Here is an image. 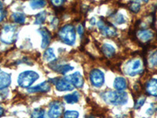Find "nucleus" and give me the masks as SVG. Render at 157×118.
<instances>
[{"instance_id": "21", "label": "nucleus", "mask_w": 157, "mask_h": 118, "mask_svg": "<svg viewBox=\"0 0 157 118\" xmlns=\"http://www.w3.org/2000/svg\"><path fill=\"white\" fill-rule=\"evenodd\" d=\"M31 118H47L46 111L41 108H37L32 111Z\"/></svg>"}, {"instance_id": "33", "label": "nucleus", "mask_w": 157, "mask_h": 118, "mask_svg": "<svg viewBox=\"0 0 157 118\" xmlns=\"http://www.w3.org/2000/svg\"><path fill=\"white\" fill-rule=\"evenodd\" d=\"M8 95V91L6 89L4 90H0V97L1 98H6Z\"/></svg>"}, {"instance_id": "7", "label": "nucleus", "mask_w": 157, "mask_h": 118, "mask_svg": "<svg viewBox=\"0 0 157 118\" xmlns=\"http://www.w3.org/2000/svg\"><path fill=\"white\" fill-rule=\"evenodd\" d=\"M63 113V104L60 101H53L49 106L48 116L50 118H60Z\"/></svg>"}, {"instance_id": "35", "label": "nucleus", "mask_w": 157, "mask_h": 118, "mask_svg": "<svg viewBox=\"0 0 157 118\" xmlns=\"http://www.w3.org/2000/svg\"><path fill=\"white\" fill-rule=\"evenodd\" d=\"M3 113H4V109H3V108L1 107V106H0V116H2V115L3 114Z\"/></svg>"}, {"instance_id": "1", "label": "nucleus", "mask_w": 157, "mask_h": 118, "mask_svg": "<svg viewBox=\"0 0 157 118\" xmlns=\"http://www.w3.org/2000/svg\"><path fill=\"white\" fill-rule=\"evenodd\" d=\"M103 100L113 106H123L127 103L128 95L124 91H107L101 94Z\"/></svg>"}, {"instance_id": "12", "label": "nucleus", "mask_w": 157, "mask_h": 118, "mask_svg": "<svg viewBox=\"0 0 157 118\" xmlns=\"http://www.w3.org/2000/svg\"><path fill=\"white\" fill-rule=\"evenodd\" d=\"M11 84L10 74L0 69V90L6 89Z\"/></svg>"}, {"instance_id": "14", "label": "nucleus", "mask_w": 157, "mask_h": 118, "mask_svg": "<svg viewBox=\"0 0 157 118\" xmlns=\"http://www.w3.org/2000/svg\"><path fill=\"white\" fill-rule=\"evenodd\" d=\"M153 32L148 29H142L137 32V36L141 42L147 43L153 38Z\"/></svg>"}, {"instance_id": "6", "label": "nucleus", "mask_w": 157, "mask_h": 118, "mask_svg": "<svg viewBox=\"0 0 157 118\" xmlns=\"http://www.w3.org/2000/svg\"><path fill=\"white\" fill-rule=\"evenodd\" d=\"M90 80L94 87L101 88L103 86L105 83V75L101 70L95 69L91 70L90 73Z\"/></svg>"}, {"instance_id": "27", "label": "nucleus", "mask_w": 157, "mask_h": 118, "mask_svg": "<svg viewBox=\"0 0 157 118\" xmlns=\"http://www.w3.org/2000/svg\"><path fill=\"white\" fill-rule=\"evenodd\" d=\"M145 101H146V98L145 97H140L138 98V99H137L135 102V104H134V109H138L141 107V106L145 104Z\"/></svg>"}, {"instance_id": "36", "label": "nucleus", "mask_w": 157, "mask_h": 118, "mask_svg": "<svg viewBox=\"0 0 157 118\" xmlns=\"http://www.w3.org/2000/svg\"><path fill=\"white\" fill-rule=\"evenodd\" d=\"M95 22H96V21H94V18H92V19L90 20V23L92 24V25H94Z\"/></svg>"}, {"instance_id": "23", "label": "nucleus", "mask_w": 157, "mask_h": 118, "mask_svg": "<svg viewBox=\"0 0 157 118\" xmlns=\"http://www.w3.org/2000/svg\"><path fill=\"white\" fill-rule=\"evenodd\" d=\"M46 18H47V12L46 11L39 13L36 16V22H35V23L37 24V25H42V24L45 22Z\"/></svg>"}, {"instance_id": "11", "label": "nucleus", "mask_w": 157, "mask_h": 118, "mask_svg": "<svg viewBox=\"0 0 157 118\" xmlns=\"http://www.w3.org/2000/svg\"><path fill=\"white\" fill-rule=\"evenodd\" d=\"M50 90V84L48 81H45L42 84H39L37 86L33 88H30L28 89L29 93H45Z\"/></svg>"}, {"instance_id": "24", "label": "nucleus", "mask_w": 157, "mask_h": 118, "mask_svg": "<svg viewBox=\"0 0 157 118\" xmlns=\"http://www.w3.org/2000/svg\"><path fill=\"white\" fill-rule=\"evenodd\" d=\"M47 5V2L45 1H32L30 2V6L32 9H39L42 8Z\"/></svg>"}, {"instance_id": "18", "label": "nucleus", "mask_w": 157, "mask_h": 118, "mask_svg": "<svg viewBox=\"0 0 157 118\" xmlns=\"http://www.w3.org/2000/svg\"><path fill=\"white\" fill-rule=\"evenodd\" d=\"M79 99V94L78 92H74L72 94L66 95L64 97V100L68 104H74L78 102Z\"/></svg>"}, {"instance_id": "28", "label": "nucleus", "mask_w": 157, "mask_h": 118, "mask_svg": "<svg viewBox=\"0 0 157 118\" xmlns=\"http://www.w3.org/2000/svg\"><path fill=\"white\" fill-rule=\"evenodd\" d=\"M148 61H149V64L152 66H157V50L152 53V55L150 56Z\"/></svg>"}, {"instance_id": "37", "label": "nucleus", "mask_w": 157, "mask_h": 118, "mask_svg": "<svg viewBox=\"0 0 157 118\" xmlns=\"http://www.w3.org/2000/svg\"><path fill=\"white\" fill-rule=\"evenodd\" d=\"M88 118H95V117H94V116H89V117H88Z\"/></svg>"}, {"instance_id": "5", "label": "nucleus", "mask_w": 157, "mask_h": 118, "mask_svg": "<svg viewBox=\"0 0 157 118\" xmlns=\"http://www.w3.org/2000/svg\"><path fill=\"white\" fill-rule=\"evenodd\" d=\"M125 73L130 77L140 74L142 72V63L140 59H132L126 64L124 68Z\"/></svg>"}, {"instance_id": "26", "label": "nucleus", "mask_w": 157, "mask_h": 118, "mask_svg": "<svg viewBox=\"0 0 157 118\" xmlns=\"http://www.w3.org/2000/svg\"><path fill=\"white\" fill-rule=\"evenodd\" d=\"M130 10L132 11L133 13H137L139 12L140 9H141V4L139 2H132L130 5Z\"/></svg>"}, {"instance_id": "22", "label": "nucleus", "mask_w": 157, "mask_h": 118, "mask_svg": "<svg viewBox=\"0 0 157 118\" xmlns=\"http://www.w3.org/2000/svg\"><path fill=\"white\" fill-rule=\"evenodd\" d=\"M73 69V67L71 66L70 65H60L59 67H57L56 69V71L61 74H66L68 72L71 71Z\"/></svg>"}, {"instance_id": "4", "label": "nucleus", "mask_w": 157, "mask_h": 118, "mask_svg": "<svg viewBox=\"0 0 157 118\" xmlns=\"http://www.w3.org/2000/svg\"><path fill=\"white\" fill-rule=\"evenodd\" d=\"M39 78V75L35 71H25L18 76L17 84L20 87L27 88Z\"/></svg>"}, {"instance_id": "8", "label": "nucleus", "mask_w": 157, "mask_h": 118, "mask_svg": "<svg viewBox=\"0 0 157 118\" xmlns=\"http://www.w3.org/2000/svg\"><path fill=\"white\" fill-rule=\"evenodd\" d=\"M53 84H55L56 89L59 91H72L74 89L73 85L64 78L61 79H53L50 80Z\"/></svg>"}, {"instance_id": "19", "label": "nucleus", "mask_w": 157, "mask_h": 118, "mask_svg": "<svg viewBox=\"0 0 157 118\" xmlns=\"http://www.w3.org/2000/svg\"><path fill=\"white\" fill-rule=\"evenodd\" d=\"M12 19L16 23L20 24V25H22L25 22V20H26V16L24 13L22 12H15L12 14Z\"/></svg>"}, {"instance_id": "15", "label": "nucleus", "mask_w": 157, "mask_h": 118, "mask_svg": "<svg viewBox=\"0 0 157 118\" xmlns=\"http://www.w3.org/2000/svg\"><path fill=\"white\" fill-rule=\"evenodd\" d=\"M39 33L43 36V42H42V48H47L51 41V35L50 32L46 29H40L39 30Z\"/></svg>"}, {"instance_id": "17", "label": "nucleus", "mask_w": 157, "mask_h": 118, "mask_svg": "<svg viewBox=\"0 0 157 118\" xmlns=\"http://www.w3.org/2000/svg\"><path fill=\"white\" fill-rule=\"evenodd\" d=\"M101 50L103 52V54L107 57H113L115 53H116V49L112 45L108 44V43H105V44L102 45Z\"/></svg>"}, {"instance_id": "30", "label": "nucleus", "mask_w": 157, "mask_h": 118, "mask_svg": "<svg viewBox=\"0 0 157 118\" xmlns=\"http://www.w3.org/2000/svg\"><path fill=\"white\" fill-rule=\"evenodd\" d=\"M6 11L4 5L2 2H0V22H2L5 18Z\"/></svg>"}, {"instance_id": "9", "label": "nucleus", "mask_w": 157, "mask_h": 118, "mask_svg": "<svg viewBox=\"0 0 157 118\" xmlns=\"http://www.w3.org/2000/svg\"><path fill=\"white\" fill-rule=\"evenodd\" d=\"M64 78L66 79L68 81H69L73 85V87H75V88H81L83 86L84 79L79 72H75L71 75L65 77Z\"/></svg>"}, {"instance_id": "20", "label": "nucleus", "mask_w": 157, "mask_h": 118, "mask_svg": "<svg viewBox=\"0 0 157 118\" xmlns=\"http://www.w3.org/2000/svg\"><path fill=\"white\" fill-rule=\"evenodd\" d=\"M43 59L46 61H52L55 60L56 56L54 54V52L53 48H48L46 50L43 54Z\"/></svg>"}, {"instance_id": "34", "label": "nucleus", "mask_w": 157, "mask_h": 118, "mask_svg": "<svg viewBox=\"0 0 157 118\" xmlns=\"http://www.w3.org/2000/svg\"><path fill=\"white\" fill-rule=\"evenodd\" d=\"M64 2V1L61 0V1H53V2H51V3H52V5L55 6H59L62 5Z\"/></svg>"}, {"instance_id": "31", "label": "nucleus", "mask_w": 157, "mask_h": 118, "mask_svg": "<svg viewBox=\"0 0 157 118\" xmlns=\"http://www.w3.org/2000/svg\"><path fill=\"white\" fill-rule=\"evenodd\" d=\"M154 105H152V106L150 108H148V109L146 110V113L148 115H149V116H151V115L153 114L154 113H155V111L156 110V108L154 107Z\"/></svg>"}, {"instance_id": "10", "label": "nucleus", "mask_w": 157, "mask_h": 118, "mask_svg": "<svg viewBox=\"0 0 157 118\" xmlns=\"http://www.w3.org/2000/svg\"><path fill=\"white\" fill-rule=\"evenodd\" d=\"M98 27L101 29V32L108 37H114L116 35V31L112 25H107L103 21H99L98 23Z\"/></svg>"}, {"instance_id": "16", "label": "nucleus", "mask_w": 157, "mask_h": 118, "mask_svg": "<svg viewBox=\"0 0 157 118\" xmlns=\"http://www.w3.org/2000/svg\"><path fill=\"white\" fill-rule=\"evenodd\" d=\"M127 87V82L125 78L122 77H116L114 81V88H116V91H123L125 90Z\"/></svg>"}, {"instance_id": "29", "label": "nucleus", "mask_w": 157, "mask_h": 118, "mask_svg": "<svg viewBox=\"0 0 157 118\" xmlns=\"http://www.w3.org/2000/svg\"><path fill=\"white\" fill-rule=\"evenodd\" d=\"M114 21L116 22V23L119 24V25L125 23L126 22L125 18H124L123 15L121 14H117L116 16H114Z\"/></svg>"}, {"instance_id": "13", "label": "nucleus", "mask_w": 157, "mask_h": 118, "mask_svg": "<svg viewBox=\"0 0 157 118\" xmlns=\"http://www.w3.org/2000/svg\"><path fill=\"white\" fill-rule=\"evenodd\" d=\"M146 92L148 95L153 97H157V79H151L147 82Z\"/></svg>"}, {"instance_id": "3", "label": "nucleus", "mask_w": 157, "mask_h": 118, "mask_svg": "<svg viewBox=\"0 0 157 118\" xmlns=\"http://www.w3.org/2000/svg\"><path fill=\"white\" fill-rule=\"evenodd\" d=\"M17 36V27L13 25H4L0 30V40L6 44H12L14 43Z\"/></svg>"}, {"instance_id": "32", "label": "nucleus", "mask_w": 157, "mask_h": 118, "mask_svg": "<svg viewBox=\"0 0 157 118\" xmlns=\"http://www.w3.org/2000/svg\"><path fill=\"white\" fill-rule=\"evenodd\" d=\"M77 32H78V34L80 35V36H82V35L83 34L84 29L81 25H78V26H77Z\"/></svg>"}, {"instance_id": "2", "label": "nucleus", "mask_w": 157, "mask_h": 118, "mask_svg": "<svg viewBox=\"0 0 157 118\" xmlns=\"http://www.w3.org/2000/svg\"><path fill=\"white\" fill-rule=\"evenodd\" d=\"M59 39L67 45H73L75 42V28L71 25H66L63 26L58 32Z\"/></svg>"}, {"instance_id": "25", "label": "nucleus", "mask_w": 157, "mask_h": 118, "mask_svg": "<svg viewBox=\"0 0 157 118\" xmlns=\"http://www.w3.org/2000/svg\"><path fill=\"white\" fill-rule=\"evenodd\" d=\"M79 113L75 110L65 111L64 113V118H78Z\"/></svg>"}]
</instances>
